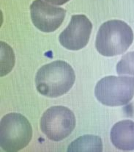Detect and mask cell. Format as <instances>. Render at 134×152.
<instances>
[{"label": "cell", "instance_id": "9c48e42d", "mask_svg": "<svg viewBox=\"0 0 134 152\" xmlns=\"http://www.w3.org/2000/svg\"><path fill=\"white\" fill-rule=\"evenodd\" d=\"M68 151H102L101 137L95 135H84L76 139L68 146Z\"/></svg>", "mask_w": 134, "mask_h": 152}, {"label": "cell", "instance_id": "8992f818", "mask_svg": "<svg viewBox=\"0 0 134 152\" xmlns=\"http://www.w3.org/2000/svg\"><path fill=\"white\" fill-rule=\"evenodd\" d=\"M32 23L38 29L51 32L57 29L65 18L66 11L62 7H55L43 0H35L30 6Z\"/></svg>", "mask_w": 134, "mask_h": 152}, {"label": "cell", "instance_id": "277c9868", "mask_svg": "<svg viewBox=\"0 0 134 152\" xmlns=\"http://www.w3.org/2000/svg\"><path fill=\"white\" fill-rule=\"evenodd\" d=\"M95 94L97 99L106 106L125 105L134 96V79L131 77H106L97 83Z\"/></svg>", "mask_w": 134, "mask_h": 152}, {"label": "cell", "instance_id": "7a4b0ae2", "mask_svg": "<svg viewBox=\"0 0 134 152\" xmlns=\"http://www.w3.org/2000/svg\"><path fill=\"white\" fill-rule=\"evenodd\" d=\"M133 41V30L125 22L111 20L104 23L100 27L95 46L101 55L113 57L125 52Z\"/></svg>", "mask_w": 134, "mask_h": 152}, {"label": "cell", "instance_id": "52a82bcc", "mask_svg": "<svg viewBox=\"0 0 134 152\" xmlns=\"http://www.w3.org/2000/svg\"><path fill=\"white\" fill-rule=\"evenodd\" d=\"M92 24L86 15H73L66 28L59 37L60 43L69 50H79L88 43Z\"/></svg>", "mask_w": 134, "mask_h": 152}, {"label": "cell", "instance_id": "3957f363", "mask_svg": "<svg viewBox=\"0 0 134 152\" xmlns=\"http://www.w3.org/2000/svg\"><path fill=\"white\" fill-rule=\"evenodd\" d=\"M32 137V126L24 115L13 113L1 118L0 146L3 151H20L30 143Z\"/></svg>", "mask_w": 134, "mask_h": 152}, {"label": "cell", "instance_id": "5b68a950", "mask_svg": "<svg viewBox=\"0 0 134 152\" xmlns=\"http://www.w3.org/2000/svg\"><path fill=\"white\" fill-rule=\"evenodd\" d=\"M75 126L74 113L62 106L51 107L43 115L41 128L48 138L53 141L62 140L68 137Z\"/></svg>", "mask_w": 134, "mask_h": 152}, {"label": "cell", "instance_id": "8fae6325", "mask_svg": "<svg viewBox=\"0 0 134 152\" xmlns=\"http://www.w3.org/2000/svg\"><path fill=\"white\" fill-rule=\"evenodd\" d=\"M48 2L51 3V4H55V5H62V4H65L70 0H46Z\"/></svg>", "mask_w": 134, "mask_h": 152}, {"label": "cell", "instance_id": "6da1fadb", "mask_svg": "<svg viewBox=\"0 0 134 152\" xmlns=\"http://www.w3.org/2000/svg\"><path fill=\"white\" fill-rule=\"evenodd\" d=\"M73 68L62 60L54 61L41 67L35 77L38 92L45 96L56 98L67 94L75 83Z\"/></svg>", "mask_w": 134, "mask_h": 152}, {"label": "cell", "instance_id": "ba28073f", "mask_svg": "<svg viewBox=\"0 0 134 152\" xmlns=\"http://www.w3.org/2000/svg\"><path fill=\"white\" fill-rule=\"evenodd\" d=\"M111 140L117 148L122 151L134 150V122L124 120L117 122L111 130Z\"/></svg>", "mask_w": 134, "mask_h": 152}, {"label": "cell", "instance_id": "30bf717a", "mask_svg": "<svg viewBox=\"0 0 134 152\" xmlns=\"http://www.w3.org/2000/svg\"><path fill=\"white\" fill-rule=\"evenodd\" d=\"M117 72L119 75H127L134 79V52L122 57L117 65Z\"/></svg>", "mask_w": 134, "mask_h": 152}]
</instances>
